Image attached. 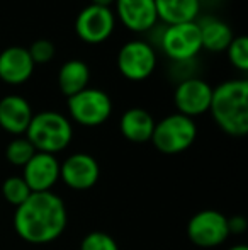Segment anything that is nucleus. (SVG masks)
I'll use <instances>...</instances> for the list:
<instances>
[{
    "instance_id": "5701e85b",
    "label": "nucleus",
    "mask_w": 248,
    "mask_h": 250,
    "mask_svg": "<svg viewBox=\"0 0 248 250\" xmlns=\"http://www.w3.org/2000/svg\"><path fill=\"white\" fill-rule=\"evenodd\" d=\"M80 250H119L117 242L106 231H90L80 242Z\"/></svg>"
},
{
    "instance_id": "b1692460",
    "label": "nucleus",
    "mask_w": 248,
    "mask_h": 250,
    "mask_svg": "<svg viewBox=\"0 0 248 250\" xmlns=\"http://www.w3.org/2000/svg\"><path fill=\"white\" fill-rule=\"evenodd\" d=\"M31 58H33L34 65H44V63L51 62L55 56V44L50 40H38L27 48Z\"/></svg>"
},
{
    "instance_id": "6e6552de",
    "label": "nucleus",
    "mask_w": 248,
    "mask_h": 250,
    "mask_svg": "<svg viewBox=\"0 0 248 250\" xmlns=\"http://www.w3.org/2000/svg\"><path fill=\"white\" fill-rule=\"evenodd\" d=\"M187 237L201 249H214L223 245L229 237L228 218L216 209H202L187 223Z\"/></svg>"
},
{
    "instance_id": "ddd939ff",
    "label": "nucleus",
    "mask_w": 248,
    "mask_h": 250,
    "mask_svg": "<svg viewBox=\"0 0 248 250\" xmlns=\"http://www.w3.org/2000/svg\"><path fill=\"white\" fill-rule=\"evenodd\" d=\"M116 19L133 33L146 34L158 24L155 0H116Z\"/></svg>"
},
{
    "instance_id": "4468645a",
    "label": "nucleus",
    "mask_w": 248,
    "mask_h": 250,
    "mask_svg": "<svg viewBox=\"0 0 248 250\" xmlns=\"http://www.w3.org/2000/svg\"><path fill=\"white\" fill-rule=\"evenodd\" d=\"M34 112L27 99L17 94L0 99V128L12 136H24Z\"/></svg>"
},
{
    "instance_id": "bb28decb",
    "label": "nucleus",
    "mask_w": 248,
    "mask_h": 250,
    "mask_svg": "<svg viewBox=\"0 0 248 250\" xmlns=\"http://www.w3.org/2000/svg\"><path fill=\"white\" fill-rule=\"evenodd\" d=\"M228 250H248V247L245 244H238V245H233V247H229Z\"/></svg>"
},
{
    "instance_id": "2eb2a0df",
    "label": "nucleus",
    "mask_w": 248,
    "mask_h": 250,
    "mask_svg": "<svg viewBox=\"0 0 248 250\" xmlns=\"http://www.w3.org/2000/svg\"><path fill=\"white\" fill-rule=\"evenodd\" d=\"M33 58L27 48L9 46L0 53V80L9 85H20L26 83L34 73Z\"/></svg>"
},
{
    "instance_id": "f3484780",
    "label": "nucleus",
    "mask_w": 248,
    "mask_h": 250,
    "mask_svg": "<svg viewBox=\"0 0 248 250\" xmlns=\"http://www.w3.org/2000/svg\"><path fill=\"white\" fill-rule=\"evenodd\" d=\"M158 22L165 26L194 22L201 12V0H155Z\"/></svg>"
},
{
    "instance_id": "20e7f679",
    "label": "nucleus",
    "mask_w": 248,
    "mask_h": 250,
    "mask_svg": "<svg viewBox=\"0 0 248 250\" xmlns=\"http://www.w3.org/2000/svg\"><path fill=\"white\" fill-rule=\"evenodd\" d=\"M195 138H197V125L194 119L175 112L156 123L150 142H153L160 153L179 155L191 148Z\"/></svg>"
},
{
    "instance_id": "39448f33",
    "label": "nucleus",
    "mask_w": 248,
    "mask_h": 250,
    "mask_svg": "<svg viewBox=\"0 0 248 250\" xmlns=\"http://www.w3.org/2000/svg\"><path fill=\"white\" fill-rule=\"evenodd\" d=\"M68 114L76 125L85 128L100 126L113 114V99L100 89L87 87L82 92L68 97Z\"/></svg>"
},
{
    "instance_id": "0eeeda50",
    "label": "nucleus",
    "mask_w": 248,
    "mask_h": 250,
    "mask_svg": "<svg viewBox=\"0 0 248 250\" xmlns=\"http://www.w3.org/2000/svg\"><path fill=\"white\" fill-rule=\"evenodd\" d=\"M156 68V50L145 40H133L117 53V70L126 80L143 82Z\"/></svg>"
},
{
    "instance_id": "a878e982",
    "label": "nucleus",
    "mask_w": 248,
    "mask_h": 250,
    "mask_svg": "<svg viewBox=\"0 0 248 250\" xmlns=\"http://www.w3.org/2000/svg\"><path fill=\"white\" fill-rule=\"evenodd\" d=\"M114 2H116V0H92V3H94V5L109 7V9H111V5H114Z\"/></svg>"
},
{
    "instance_id": "6ab92c4d",
    "label": "nucleus",
    "mask_w": 248,
    "mask_h": 250,
    "mask_svg": "<svg viewBox=\"0 0 248 250\" xmlns=\"http://www.w3.org/2000/svg\"><path fill=\"white\" fill-rule=\"evenodd\" d=\"M90 68L83 60H68L58 70V87L63 96L72 97L89 87Z\"/></svg>"
},
{
    "instance_id": "f03ea898",
    "label": "nucleus",
    "mask_w": 248,
    "mask_h": 250,
    "mask_svg": "<svg viewBox=\"0 0 248 250\" xmlns=\"http://www.w3.org/2000/svg\"><path fill=\"white\" fill-rule=\"evenodd\" d=\"M212 119L226 135L242 138L248 133V82L233 79L212 89L209 105Z\"/></svg>"
},
{
    "instance_id": "f8f14e48",
    "label": "nucleus",
    "mask_w": 248,
    "mask_h": 250,
    "mask_svg": "<svg viewBox=\"0 0 248 250\" xmlns=\"http://www.w3.org/2000/svg\"><path fill=\"white\" fill-rule=\"evenodd\" d=\"M22 179L31 192H48L60 181V160L57 155L36 151L22 167Z\"/></svg>"
},
{
    "instance_id": "4be33fe9",
    "label": "nucleus",
    "mask_w": 248,
    "mask_h": 250,
    "mask_svg": "<svg viewBox=\"0 0 248 250\" xmlns=\"http://www.w3.org/2000/svg\"><path fill=\"white\" fill-rule=\"evenodd\" d=\"M228 60L236 70L248 72V38L247 36H235L229 46L226 48Z\"/></svg>"
},
{
    "instance_id": "1a4fd4ad",
    "label": "nucleus",
    "mask_w": 248,
    "mask_h": 250,
    "mask_svg": "<svg viewBox=\"0 0 248 250\" xmlns=\"http://www.w3.org/2000/svg\"><path fill=\"white\" fill-rule=\"evenodd\" d=\"M116 16L109 7L90 5L83 7L75 19V33L83 43L100 44L113 36L116 29Z\"/></svg>"
},
{
    "instance_id": "7ed1b4c3",
    "label": "nucleus",
    "mask_w": 248,
    "mask_h": 250,
    "mask_svg": "<svg viewBox=\"0 0 248 250\" xmlns=\"http://www.w3.org/2000/svg\"><path fill=\"white\" fill-rule=\"evenodd\" d=\"M24 136L36 151L57 155L72 143L73 126L70 119L60 112L43 111L33 116Z\"/></svg>"
},
{
    "instance_id": "f257e3e1",
    "label": "nucleus",
    "mask_w": 248,
    "mask_h": 250,
    "mask_svg": "<svg viewBox=\"0 0 248 250\" xmlns=\"http://www.w3.org/2000/svg\"><path fill=\"white\" fill-rule=\"evenodd\" d=\"M68 223L63 199L53 191L31 192L14 213V230L31 245H46L58 240Z\"/></svg>"
},
{
    "instance_id": "423d86ee",
    "label": "nucleus",
    "mask_w": 248,
    "mask_h": 250,
    "mask_svg": "<svg viewBox=\"0 0 248 250\" xmlns=\"http://www.w3.org/2000/svg\"><path fill=\"white\" fill-rule=\"evenodd\" d=\"M158 50L165 53L173 63L195 60V56L202 50L201 31L197 22L194 21V22L165 26Z\"/></svg>"
},
{
    "instance_id": "dca6fc26",
    "label": "nucleus",
    "mask_w": 248,
    "mask_h": 250,
    "mask_svg": "<svg viewBox=\"0 0 248 250\" xmlns=\"http://www.w3.org/2000/svg\"><path fill=\"white\" fill-rule=\"evenodd\" d=\"M156 121L146 109L131 107L121 116L119 131L128 142L131 143H146L152 140L153 129Z\"/></svg>"
},
{
    "instance_id": "9d476101",
    "label": "nucleus",
    "mask_w": 248,
    "mask_h": 250,
    "mask_svg": "<svg viewBox=\"0 0 248 250\" xmlns=\"http://www.w3.org/2000/svg\"><path fill=\"white\" fill-rule=\"evenodd\" d=\"M212 99V87L199 77H191L177 83L173 92V104L177 112L194 119L209 111Z\"/></svg>"
},
{
    "instance_id": "9b49d317",
    "label": "nucleus",
    "mask_w": 248,
    "mask_h": 250,
    "mask_svg": "<svg viewBox=\"0 0 248 250\" xmlns=\"http://www.w3.org/2000/svg\"><path fill=\"white\" fill-rule=\"evenodd\" d=\"M100 177L99 162L89 153H73L60 162V181L73 191L94 188Z\"/></svg>"
},
{
    "instance_id": "412c9836",
    "label": "nucleus",
    "mask_w": 248,
    "mask_h": 250,
    "mask_svg": "<svg viewBox=\"0 0 248 250\" xmlns=\"http://www.w3.org/2000/svg\"><path fill=\"white\" fill-rule=\"evenodd\" d=\"M2 196L12 206H20L31 196V189L24 182L22 175H10L2 184Z\"/></svg>"
},
{
    "instance_id": "a211bd4d",
    "label": "nucleus",
    "mask_w": 248,
    "mask_h": 250,
    "mask_svg": "<svg viewBox=\"0 0 248 250\" xmlns=\"http://www.w3.org/2000/svg\"><path fill=\"white\" fill-rule=\"evenodd\" d=\"M201 31V43L202 48L211 53L226 51L229 43L233 41V31L225 21L218 19L214 16L202 17V19L195 21Z\"/></svg>"
},
{
    "instance_id": "393cba45",
    "label": "nucleus",
    "mask_w": 248,
    "mask_h": 250,
    "mask_svg": "<svg viewBox=\"0 0 248 250\" xmlns=\"http://www.w3.org/2000/svg\"><path fill=\"white\" fill-rule=\"evenodd\" d=\"M228 230H229V235H243L248 230L247 218L242 216V214L228 218Z\"/></svg>"
},
{
    "instance_id": "aec40b11",
    "label": "nucleus",
    "mask_w": 248,
    "mask_h": 250,
    "mask_svg": "<svg viewBox=\"0 0 248 250\" xmlns=\"http://www.w3.org/2000/svg\"><path fill=\"white\" fill-rule=\"evenodd\" d=\"M34 153H36V148L31 145L26 136H16L5 148V158L14 167H24Z\"/></svg>"
}]
</instances>
